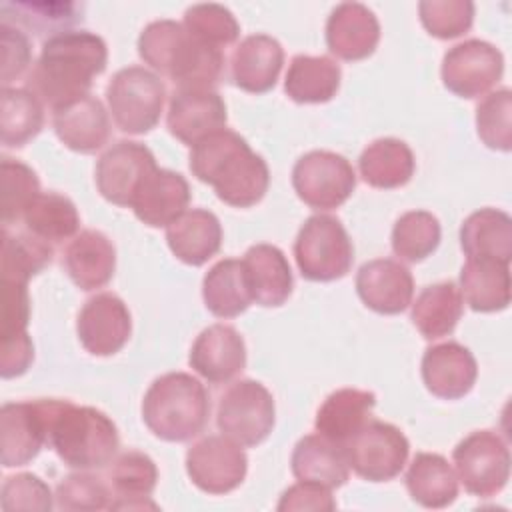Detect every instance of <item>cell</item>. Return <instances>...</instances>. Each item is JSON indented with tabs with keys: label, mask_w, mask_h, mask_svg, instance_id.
Returning a JSON list of instances; mask_svg holds the SVG:
<instances>
[{
	"label": "cell",
	"mask_w": 512,
	"mask_h": 512,
	"mask_svg": "<svg viewBox=\"0 0 512 512\" xmlns=\"http://www.w3.org/2000/svg\"><path fill=\"white\" fill-rule=\"evenodd\" d=\"M106 42L88 30L48 36L28 74V90L52 110L88 94L92 80L106 70Z\"/></svg>",
	"instance_id": "cell-1"
},
{
	"label": "cell",
	"mask_w": 512,
	"mask_h": 512,
	"mask_svg": "<svg viewBox=\"0 0 512 512\" xmlns=\"http://www.w3.org/2000/svg\"><path fill=\"white\" fill-rule=\"evenodd\" d=\"M188 164L200 182L212 186L216 196L234 208L258 204L270 184L266 160L238 132L228 128L196 142Z\"/></svg>",
	"instance_id": "cell-2"
},
{
	"label": "cell",
	"mask_w": 512,
	"mask_h": 512,
	"mask_svg": "<svg viewBox=\"0 0 512 512\" xmlns=\"http://www.w3.org/2000/svg\"><path fill=\"white\" fill-rule=\"evenodd\" d=\"M140 58L178 88H212L224 72L222 48H216L176 20H154L138 36Z\"/></svg>",
	"instance_id": "cell-3"
},
{
	"label": "cell",
	"mask_w": 512,
	"mask_h": 512,
	"mask_svg": "<svg viewBox=\"0 0 512 512\" xmlns=\"http://www.w3.org/2000/svg\"><path fill=\"white\" fill-rule=\"evenodd\" d=\"M48 446L70 468L98 470L116 456L120 436L112 418L102 410L54 398Z\"/></svg>",
	"instance_id": "cell-4"
},
{
	"label": "cell",
	"mask_w": 512,
	"mask_h": 512,
	"mask_svg": "<svg viewBox=\"0 0 512 512\" xmlns=\"http://www.w3.org/2000/svg\"><path fill=\"white\" fill-rule=\"evenodd\" d=\"M210 416V396L204 384L188 372L158 376L142 398V420L166 442H188L198 436Z\"/></svg>",
	"instance_id": "cell-5"
},
{
	"label": "cell",
	"mask_w": 512,
	"mask_h": 512,
	"mask_svg": "<svg viewBox=\"0 0 512 512\" xmlns=\"http://www.w3.org/2000/svg\"><path fill=\"white\" fill-rule=\"evenodd\" d=\"M294 258L306 280L332 282L350 272L354 246L338 218L314 214L298 230Z\"/></svg>",
	"instance_id": "cell-6"
},
{
	"label": "cell",
	"mask_w": 512,
	"mask_h": 512,
	"mask_svg": "<svg viewBox=\"0 0 512 512\" xmlns=\"http://www.w3.org/2000/svg\"><path fill=\"white\" fill-rule=\"evenodd\" d=\"M166 86L158 74L144 66L118 70L106 86V102L116 128L124 134L150 132L162 114Z\"/></svg>",
	"instance_id": "cell-7"
},
{
	"label": "cell",
	"mask_w": 512,
	"mask_h": 512,
	"mask_svg": "<svg viewBox=\"0 0 512 512\" xmlns=\"http://www.w3.org/2000/svg\"><path fill=\"white\" fill-rule=\"evenodd\" d=\"M276 422V406L270 390L258 380H236L218 400V430L240 446L262 444Z\"/></svg>",
	"instance_id": "cell-8"
},
{
	"label": "cell",
	"mask_w": 512,
	"mask_h": 512,
	"mask_svg": "<svg viewBox=\"0 0 512 512\" xmlns=\"http://www.w3.org/2000/svg\"><path fill=\"white\" fill-rule=\"evenodd\" d=\"M452 460L458 480L472 496L490 498L508 484L510 450L504 438L494 430L470 432L456 444Z\"/></svg>",
	"instance_id": "cell-9"
},
{
	"label": "cell",
	"mask_w": 512,
	"mask_h": 512,
	"mask_svg": "<svg viewBox=\"0 0 512 512\" xmlns=\"http://www.w3.org/2000/svg\"><path fill=\"white\" fill-rule=\"evenodd\" d=\"M292 186L306 206L314 210H334L352 196L356 172L342 154L312 150L296 160Z\"/></svg>",
	"instance_id": "cell-10"
},
{
	"label": "cell",
	"mask_w": 512,
	"mask_h": 512,
	"mask_svg": "<svg viewBox=\"0 0 512 512\" xmlns=\"http://www.w3.org/2000/svg\"><path fill=\"white\" fill-rule=\"evenodd\" d=\"M348 466L368 482H388L406 466L410 444L400 428L368 420L344 446Z\"/></svg>",
	"instance_id": "cell-11"
},
{
	"label": "cell",
	"mask_w": 512,
	"mask_h": 512,
	"mask_svg": "<svg viewBox=\"0 0 512 512\" xmlns=\"http://www.w3.org/2000/svg\"><path fill=\"white\" fill-rule=\"evenodd\" d=\"M186 472L192 484L202 492L228 494L244 482L248 458L232 438L224 434H210L188 448Z\"/></svg>",
	"instance_id": "cell-12"
},
{
	"label": "cell",
	"mask_w": 512,
	"mask_h": 512,
	"mask_svg": "<svg viewBox=\"0 0 512 512\" xmlns=\"http://www.w3.org/2000/svg\"><path fill=\"white\" fill-rule=\"evenodd\" d=\"M440 74L452 94L460 98H480L500 82L504 56L494 44L470 38L444 54Z\"/></svg>",
	"instance_id": "cell-13"
},
{
	"label": "cell",
	"mask_w": 512,
	"mask_h": 512,
	"mask_svg": "<svg viewBox=\"0 0 512 512\" xmlns=\"http://www.w3.org/2000/svg\"><path fill=\"white\" fill-rule=\"evenodd\" d=\"M54 398L26 402H6L0 410V448L2 466H26L44 444H48V426Z\"/></svg>",
	"instance_id": "cell-14"
},
{
	"label": "cell",
	"mask_w": 512,
	"mask_h": 512,
	"mask_svg": "<svg viewBox=\"0 0 512 512\" xmlns=\"http://www.w3.org/2000/svg\"><path fill=\"white\" fill-rule=\"evenodd\" d=\"M154 168H158L156 158L148 146L120 140L98 158L94 170L96 188L104 200L130 208L134 192Z\"/></svg>",
	"instance_id": "cell-15"
},
{
	"label": "cell",
	"mask_w": 512,
	"mask_h": 512,
	"mask_svg": "<svg viewBox=\"0 0 512 512\" xmlns=\"http://www.w3.org/2000/svg\"><path fill=\"white\" fill-rule=\"evenodd\" d=\"M78 340L92 356L120 352L132 334V316L122 298L100 292L84 302L76 318Z\"/></svg>",
	"instance_id": "cell-16"
},
{
	"label": "cell",
	"mask_w": 512,
	"mask_h": 512,
	"mask_svg": "<svg viewBox=\"0 0 512 512\" xmlns=\"http://www.w3.org/2000/svg\"><path fill=\"white\" fill-rule=\"evenodd\" d=\"M226 104L214 88H176L168 102V132L194 146L208 134L226 128Z\"/></svg>",
	"instance_id": "cell-17"
},
{
	"label": "cell",
	"mask_w": 512,
	"mask_h": 512,
	"mask_svg": "<svg viewBox=\"0 0 512 512\" xmlns=\"http://www.w3.org/2000/svg\"><path fill=\"white\" fill-rule=\"evenodd\" d=\"M188 362L210 384H226L246 368L244 338L234 326L212 324L196 336Z\"/></svg>",
	"instance_id": "cell-18"
},
{
	"label": "cell",
	"mask_w": 512,
	"mask_h": 512,
	"mask_svg": "<svg viewBox=\"0 0 512 512\" xmlns=\"http://www.w3.org/2000/svg\"><path fill=\"white\" fill-rule=\"evenodd\" d=\"M188 202L190 186L186 178L174 170L154 168L140 182L130 208L142 224L150 228H168L186 212Z\"/></svg>",
	"instance_id": "cell-19"
},
{
	"label": "cell",
	"mask_w": 512,
	"mask_h": 512,
	"mask_svg": "<svg viewBox=\"0 0 512 512\" xmlns=\"http://www.w3.org/2000/svg\"><path fill=\"white\" fill-rule=\"evenodd\" d=\"M356 292L370 310L388 316L400 314L412 304L414 278L398 260L376 258L360 266Z\"/></svg>",
	"instance_id": "cell-20"
},
{
	"label": "cell",
	"mask_w": 512,
	"mask_h": 512,
	"mask_svg": "<svg viewBox=\"0 0 512 512\" xmlns=\"http://www.w3.org/2000/svg\"><path fill=\"white\" fill-rule=\"evenodd\" d=\"M478 366L474 354L458 342H442L426 348L422 356V380L438 398L458 400L476 382Z\"/></svg>",
	"instance_id": "cell-21"
},
{
	"label": "cell",
	"mask_w": 512,
	"mask_h": 512,
	"mask_svg": "<svg viewBox=\"0 0 512 512\" xmlns=\"http://www.w3.org/2000/svg\"><path fill=\"white\" fill-rule=\"evenodd\" d=\"M380 40L376 14L360 2L338 4L326 20L328 50L348 62L368 58Z\"/></svg>",
	"instance_id": "cell-22"
},
{
	"label": "cell",
	"mask_w": 512,
	"mask_h": 512,
	"mask_svg": "<svg viewBox=\"0 0 512 512\" xmlns=\"http://www.w3.org/2000/svg\"><path fill=\"white\" fill-rule=\"evenodd\" d=\"M52 126L60 142L80 154L100 150L110 138L108 112L92 94L52 110Z\"/></svg>",
	"instance_id": "cell-23"
},
{
	"label": "cell",
	"mask_w": 512,
	"mask_h": 512,
	"mask_svg": "<svg viewBox=\"0 0 512 512\" xmlns=\"http://www.w3.org/2000/svg\"><path fill=\"white\" fill-rule=\"evenodd\" d=\"M282 64V44L268 34H252L246 36L232 52V80L244 92L264 94L276 86Z\"/></svg>",
	"instance_id": "cell-24"
},
{
	"label": "cell",
	"mask_w": 512,
	"mask_h": 512,
	"mask_svg": "<svg viewBox=\"0 0 512 512\" xmlns=\"http://www.w3.org/2000/svg\"><path fill=\"white\" fill-rule=\"evenodd\" d=\"M64 270L84 292L106 286L116 270V248L100 230H82L64 250Z\"/></svg>",
	"instance_id": "cell-25"
},
{
	"label": "cell",
	"mask_w": 512,
	"mask_h": 512,
	"mask_svg": "<svg viewBox=\"0 0 512 512\" xmlns=\"http://www.w3.org/2000/svg\"><path fill=\"white\" fill-rule=\"evenodd\" d=\"M242 264L252 302L266 308H276L290 298L294 278L288 258L278 246L254 244L246 250Z\"/></svg>",
	"instance_id": "cell-26"
},
{
	"label": "cell",
	"mask_w": 512,
	"mask_h": 512,
	"mask_svg": "<svg viewBox=\"0 0 512 512\" xmlns=\"http://www.w3.org/2000/svg\"><path fill=\"white\" fill-rule=\"evenodd\" d=\"M374 406V392L358 388L334 390L318 408L314 428L320 436L344 448L352 436L370 420Z\"/></svg>",
	"instance_id": "cell-27"
},
{
	"label": "cell",
	"mask_w": 512,
	"mask_h": 512,
	"mask_svg": "<svg viewBox=\"0 0 512 512\" xmlns=\"http://www.w3.org/2000/svg\"><path fill=\"white\" fill-rule=\"evenodd\" d=\"M166 242L172 254L188 264L202 266L222 246V226L214 212L204 208L186 210L166 228Z\"/></svg>",
	"instance_id": "cell-28"
},
{
	"label": "cell",
	"mask_w": 512,
	"mask_h": 512,
	"mask_svg": "<svg viewBox=\"0 0 512 512\" xmlns=\"http://www.w3.org/2000/svg\"><path fill=\"white\" fill-rule=\"evenodd\" d=\"M110 486L116 500L110 502L112 510H156L158 506L150 500L156 482L158 468L154 460L138 450L122 452L108 470Z\"/></svg>",
	"instance_id": "cell-29"
},
{
	"label": "cell",
	"mask_w": 512,
	"mask_h": 512,
	"mask_svg": "<svg viewBox=\"0 0 512 512\" xmlns=\"http://www.w3.org/2000/svg\"><path fill=\"white\" fill-rule=\"evenodd\" d=\"M462 300L474 312H500L510 304V262L468 258L460 270Z\"/></svg>",
	"instance_id": "cell-30"
},
{
	"label": "cell",
	"mask_w": 512,
	"mask_h": 512,
	"mask_svg": "<svg viewBox=\"0 0 512 512\" xmlns=\"http://www.w3.org/2000/svg\"><path fill=\"white\" fill-rule=\"evenodd\" d=\"M290 466L298 480L322 484L330 490L346 484L350 476L344 448L326 440L318 432L298 440L290 458Z\"/></svg>",
	"instance_id": "cell-31"
},
{
	"label": "cell",
	"mask_w": 512,
	"mask_h": 512,
	"mask_svg": "<svg viewBox=\"0 0 512 512\" xmlns=\"http://www.w3.org/2000/svg\"><path fill=\"white\" fill-rule=\"evenodd\" d=\"M358 168L362 180L372 188L392 190L410 182L416 170V160L404 140L378 138L362 150Z\"/></svg>",
	"instance_id": "cell-32"
},
{
	"label": "cell",
	"mask_w": 512,
	"mask_h": 512,
	"mask_svg": "<svg viewBox=\"0 0 512 512\" xmlns=\"http://www.w3.org/2000/svg\"><path fill=\"white\" fill-rule=\"evenodd\" d=\"M342 70L330 56L298 54L290 60L284 92L298 104H322L336 96Z\"/></svg>",
	"instance_id": "cell-33"
},
{
	"label": "cell",
	"mask_w": 512,
	"mask_h": 512,
	"mask_svg": "<svg viewBox=\"0 0 512 512\" xmlns=\"http://www.w3.org/2000/svg\"><path fill=\"white\" fill-rule=\"evenodd\" d=\"M460 246L468 258H512V218L498 208H480L460 226Z\"/></svg>",
	"instance_id": "cell-34"
},
{
	"label": "cell",
	"mask_w": 512,
	"mask_h": 512,
	"mask_svg": "<svg viewBox=\"0 0 512 512\" xmlns=\"http://www.w3.org/2000/svg\"><path fill=\"white\" fill-rule=\"evenodd\" d=\"M404 480L412 500L424 508H446L458 496V476L440 454H416Z\"/></svg>",
	"instance_id": "cell-35"
},
{
	"label": "cell",
	"mask_w": 512,
	"mask_h": 512,
	"mask_svg": "<svg viewBox=\"0 0 512 512\" xmlns=\"http://www.w3.org/2000/svg\"><path fill=\"white\" fill-rule=\"evenodd\" d=\"M202 298L206 308L218 318H234L248 310L252 294L246 282L242 260H218L202 280Z\"/></svg>",
	"instance_id": "cell-36"
},
{
	"label": "cell",
	"mask_w": 512,
	"mask_h": 512,
	"mask_svg": "<svg viewBox=\"0 0 512 512\" xmlns=\"http://www.w3.org/2000/svg\"><path fill=\"white\" fill-rule=\"evenodd\" d=\"M464 310V300L454 282H436L412 302V322L426 340H438L454 332Z\"/></svg>",
	"instance_id": "cell-37"
},
{
	"label": "cell",
	"mask_w": 512,
	"mask_h": 512,
	"mask_svg": "<svg viewBox=\"0 0 512 512\" xmlns=\"http://www.w3.org/2000/svg\"><path fill=\"white\" fill-rule=\"evenodd\" d=\"M26 230L50 244L78 234L80 214L74 202L58 192H40L22 216Z\"/></svg>",
	"instance_id": "cell-38"
},
{
	"label": "cell",
	"mask_w": 512,
	"mask_h": 512,
	"mask_svg": "<svg viewBox=\"0 0 512 512\" xmlns=\"http://www.w3.org/2000/svg\"><path fill=\"white\" fill-rule=\"evenodd\" d=\"M44 124V104L28 88L2 90L0 138L6 148H20L28 144Z\"/></svg>",
	"instance_id": "cell-39"
},
{
	"label": "cell",
	"mask_w": 512,
	"mask_h": 512,
	"mask_svg": "<svg viewBox=\"0 0 512 512\" xmlns=\"http://www.w3.org/2000/svg\"><path fill=\"white\" fill-rule=\"evenodd\" d=\"M442 228L438 218L426 210L404 212L392 228V250L400 260L422 262L440 244Z\"/></svg>",
	"instance_id": "cell-40"
},
{
	"label": "cell",
	"mask_w": 512,
	"mask_h": 512,
	"mask_svg": "<svg viewBox=\"0 0 512 512\" xmlns=\"http://www.w3.org/2000/svg\"><path fill=\"white\" fill-rule=\"evenodd\" d=\"M2 22L14 20L36 34H60L70 30L82 16V8L70 2H4Z\"/></svg>",
	"instance_id": "cell-41"
},
{
	"label": "cell",
	"mask_w": 512,
	"mask_h": 512,
	"mask_svg": "<svg viewBox=\"0 0 512 512\" xmlns=\"http://www.w3.org/2000/svg\"><path fill=\"white\" fill-rule=\"evenodd\" d=\"M54 256L50 242L26 232L10 234L4 228L2 234V280L28 282L42 272Z\"/></svg>",
	"instance_id": "cell-42"
},
{
	"label": "cell",
	"mask_w": 512,
	"mask_h": 512,
	"mask_svg": "<svg viewBox=\"0 0 512 512\" xmlns=\"http://www.w3.org/2000/svg\"><path fill=\"white\" fill-rule=\"evenodd\" d=\"M2 224L8 228L20 220L32 200L40 194V180L36 172L14 158H2Z\"/></svg>",
	"instance_id": "cell-43"
},
{
	"label": "cell",
	"mask_w": 512,
	"mask_h": 512,
	"mask_svg": "<svg viewBox=\"0 0 512 512\" xmlns=\"http://www.w3.org/2000/svg\"><path fill=\"white\" fill-rule=\"evenodd\" d=\"M512 92L500 88L476 106V130L480 140L492 148L508 152L512 148Z\"/></svg>",
	"instance_id": "cell-44"
},
{
	"label": "cell",
	"mask_w": 512,
	"mask_h": 512,
	"mask_svg": "<svg viewBox=\"0 0 512 512\" xmlns=\"http://www.w3.org/2000/svg\"><path fill=\"white\" fill-rule=\"evenodd\" d=\"M418 14L430 36L452 40L472 28L474 4L470 0H424L418 4Z\"/></svg>",
	"instance_id": "cell-45"
},
{
	"label": "cell",
	"mask_w": 512,
	"mask_h": 512,
	"mask_svg": "<svg viewBox=\"0 0 512 512\" xmlns=\"http://www.w3.org/2000/svg\"><path fill=\"white\" fill-rule=\"evenodd\" d=\"M188 32L196 38L222 48L240 36V24L234 14L220 4H194L184 12V22Z\"/></svg>",
	"instance_id": "cell-46"
},
{
	"label": "cell",
	"mask_w": 512,
	"mask_h": 512,
	"mask_svg": "<svg viewBox=\"0 0 512 512\" xmlns=\"http://www.w3.org/2000/svg\"><path fill=\"white\" fill-rule=\"evenodd\" d=\"M110 488L102 482V478L76 472L66 476L56 488V506L60 510H104L110 508Z\"/></svg>",
	"instance_id": "cell-47"
},
{
	"label": "cell",
	"mask_w": 512,
	"mask_h": 512,
	"mask_svg": "<svg viewBox=\"0 0 512 512\" xmlns=\"http://www.w3.org/2000/svg\"><path fill=\"white\" fill-rule=\"evenodd\" d=\"M2 510H38L48 512L52 508L50 486L36 474L20 472L8 476L0 494Z\"/></svg>",
	"instance_id": "cell-48"
},
{
	"label": "cell",
	"mask_w": 512,
	"mask_h": 512,
	"mask_svg": "<svg viewBox=\"0 0 512 512\" xmlns=\"http://www.w3.org/2000/svg\"><path fill=\"white\" fill-rule=\"evenodd\" d=\"M28 282L20 280H2V322L0 338H8L20 332H26L30 320V298Z\"/></svg>",
	"instance_id": "cell-49"
},
{
	"label": "cell",
	"mask_w": 512,
	"mask_h": 512,
	"mask_svg": "<svg viewBox=\"0 0 512 512\" xmlns=\"http://www.w3.org/2000/svg\"><path fill=\"white\" fill-rule=\"evenodd\" d=\"M0 32H2V82L6 88L12 80H18L28 70L32 50H30L28 36L16 26L2 22Z\"/></svg>",
	"instance_id": "cell-50"
},
{
	"label": "cell",
	"mask_w": 512,
	"mask_h": 512,
	"mask_svg": "<svg viewBox=\"0 0 512 512\" xmlns=\"http://www.w3.org/2000/svg\"><path fill=\"white\" fill-rule=\"evenodd\" d=\"M280 512L286 510H320L330 512L336 508V500L330 492V488L314 482H302L298 480L292 484L284 494L280 496V502L276 506Z\"/></svg>",
	"instance_id": "cell-51"
},
{
	"label": "cell",
	"mask_w": 512,
	"mask_h": 512,
	"mask_svg": "<svg viewBox=\"0 0 512 512\" xmlns=\"http://www.w3.org/2000/svg\"><path fill=\"white\" fill-rule=\"evenodd\" d=\"M0 352V374L6 380L22 376L34 360V344L28 332L2 338Z\"/></svg>",
	"instance_id": "cell-52"
}]
</instances>
